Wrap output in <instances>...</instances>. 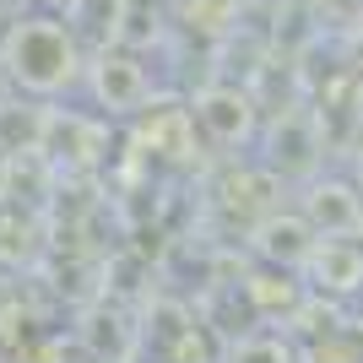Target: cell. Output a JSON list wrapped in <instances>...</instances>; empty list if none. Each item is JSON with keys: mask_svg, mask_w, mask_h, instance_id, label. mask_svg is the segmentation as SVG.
<instances>
[]
</instances>
